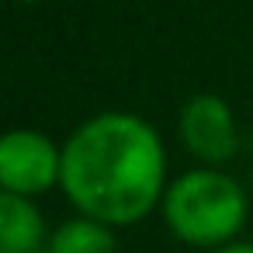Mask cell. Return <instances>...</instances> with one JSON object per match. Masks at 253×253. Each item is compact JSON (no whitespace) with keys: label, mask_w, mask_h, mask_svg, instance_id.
<instances>
[{"label":"cell","mask_w":253,"mask_h":253,"mask_svg":"<svg viewBox=\"0 0 253 253\" xmlns=\"http://www.w3.org/2000/svg\"><path fill=\"white\" fill-rule=\"evenodd\" d=\"M49 232L35 198L0 191V253H45Z\"/></svg>","instance_id":"5"},{"label":"cell","mask_w":253,"mask_h":253,"mask_svg":"<svg viewBox=\"0 0 253 253\" xmlns=\"http://www.w3.org/2000/svg\"><path fill=\"white\" fill-rule=\"evenodd\" d=\"M211 253H253V243L250 239H232V243H225V246H218Z\"/></svg>","instance_id":"7"},{"label":"cell","mask_w":253,"mask_h":253,"mask_svg":"<svg viewBox=\"0 0 253 253\" xmlns=\"http://www.w3.org/2000/svg\"><path fill=\"white\" fill-rule=\"evenodd\" d=\"M59 187L80 215L111 229L142 222L167 194L160 132L128 111L87 118L63 142Z\"/></svg>","instance_id":"1"},{"label":"cell","mask_w":253,"mask_h":253,"mask_svg":"<svg viewBox=\"0 0 253 253\" xmlns=\"http://www.w3.org/2000/svg\"><path fill=\"white\" fill-rule=\"evenodd\" d=\"M177 132L184 149L205 167H222L239 149V128L232 108L218 94H194L177 118Z\"/></svg>","instance_id":"4"},{"label":"cell","mask_w":253,"mask_h":253,"mask_svg":"<svg viewBox=\"0 0 253 253\" xmlns=\"http://www.w3.org/2000/svg\"><path fill=\"white\" fill-rule=\"evenodd\" d=\"M63 146L39 128H11L0 135V191L39 198L59 184Z\"/></svg>","instance_id":"3"},{"label":"cell","mask_w":253,"mask_h":253,"mask_svg":"<svg viewBox=\"0 0 253 253\" xmlns=\"http://www.w3.org/2000/svg\"><path fill=\"white\" fill-rule=\"evenodd\" d=\"M14 4H42V0H14Z\"/></svg>","instance_id":"8"},{"label":"cell","mask_w":253,"mask_h":253,"mask_svg":"<svg viewBox=\"0 0 253 253\" xmlns=\"http://www.w3.org/2000/svg\"><path fill=\"white\" fill-rule=\"evenodd\" d=\"M115 250H118L115 229L87 215L59 222L45 243V253H115Z\"/></svg>","instance_id":"6"},{"label":"cell","mask_w":253,"mask_h":253,"mask_svg":"<svg viewBox=\"0 0 253 253\" xmlns=\"http://www.w3.org/2000/svg\"><path fill=\"white\" fill-rule=\"evenodd\" d=\"M160 208L167 229L180 243L208 253L232 243L250 215L246 191L218 167H198L180 173L173 184H167Z\"/></svg>","instance_id":"2"}]
</instances>
